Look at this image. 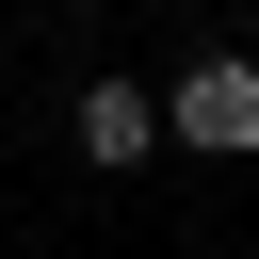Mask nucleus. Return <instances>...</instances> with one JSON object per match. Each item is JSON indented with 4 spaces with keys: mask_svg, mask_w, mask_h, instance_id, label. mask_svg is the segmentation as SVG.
I'll return each instance as SVG.
<instances>
[{
    "mask_svg": "<svg viewBox=\"0 0 259 259\" xmlns=\"http://www.w3.org/2000/svg\"><path fill=\"white\" fill-rule=\"evenodd\" d=\"M65 146H81L97 178H146V162H162V81H130V65H97V81L65 97Z\"/></svg>",
    "mask_w": 259,
    "mask_h": 259,
    "instance_id": "nucleus-2",
    "label": "nucleus"
},
{
    "mask_svg": "<svg viewBox=\"0 0 259 259\" xmlns=\"http://www.w3.org/2000/svg\"><path fill=\"white\" fill-rule=\"evenodd\" d=\"M162 146H194V162H259V49H194V65L162 81Z\"/></svg>",
    "mask_w": 259,
    "mask_h": 259,
    "instance_id": "nucleus-1",
    "label": "nucleus"
}]
</instances>
